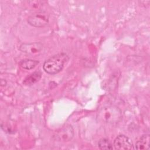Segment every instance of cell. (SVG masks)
Listing matches in <instances>:
<instances>
[{"instance_id":"cell-3","label":"cell","mask_w":150,"mask_h":150,"mask_svg":"<svg viewBox=\"0 0 150 150\" xmlns=\"http://www.w3.org/2000/svg\"><path fill=\"white\" fill-rule=\"evenodd\" d=\"M49 21L48 15L43 12L34 13L30 16L28 19L29 25L34 27H43L46 25Z\"/></svg>"},{"instance_id":"cell-1","label":"cell","mask_w":150,"mask_h":150,"mask_svg":"<svg viewBox=\"0 0 150 150\" xmlns=\"http://www.w3.org/2000/svg\"><path fill=\"white\" fill-rule=\"evenodd\" d=\"M69 60V57L66 53L57 54L45 62L43 69L48 74H57L63 69Z\"/></svg>"},{"instance_id":"cell-2","label":"cell","mask_w":150,"mask_h":150,"mask_svg":"<svg viewBox=\"0 0 150 150\" xmlns=\"http://www.w3.org/2000/svg\"><path fill=\"white\" fill-rule=\"evenodd\" d=\"M98 118L105 123L115 124L122 118V112L119 108L114 105H107L100 110Z\"/></svg>"},{"instance_id":"cell-4","label":"cell","mask_w":150,"mask_h":150,"mask_svg":"<svg viewBox=\"0 0 150 150\" xmlns=\"http://www.w3.org/2000/svg\"><path fill=\"white\" fill-rule=\"evenodd\" d=\"M74 136V130L70 125H67L60 128L54 135L56 139L59 141L67 142L70 141Z\"/></svg>"},{"instance_id":"cell-6","label":"cell","mask_w":150,"mask_h":150,"mask_svg":"<svg viewBox=\"0 0 150 150\" xmlns=\"http://www.w3.org/2000/svg\"><path fill=\"white\" fill-rule=\"evenodd\" d=\"M43 49V46L40 43L35 42L32 43H23L19 47V50L25 53L35 54L40 53Z\"/></svg>"},{"instance_id":"cell-10","label":"cell","mask_w":150,"mask_h":150,"mask_svg":"<svg viewBox=\"0 0 150 150\" xmlns=\"http://www.w3.org/2000/svg\"><path fill=\"white\" fill-rule=\"evenodd\" d=\"M98 145L100 149H112L113 148L110 142L105 138L100 139L98 141Z\"/></svg>"},{"instance_id":"cell-8","label":"cell","mask_w":150,"mask_h":150,"mask_svg":"<svg viewBox=\"0 0 150 150\" xmlns=\"http://www.w3.org/2000/svg\"><path fill=\"white\" fill-rule=\"evenodd\" d=\"M42 73L40 71H35L26 77L23 83L26 86L32 85L38 82L40 79Z\"/></svg>"},{"instance_id":"cell-5","label":"cell","mask_w":150,"mask_h":150,"mask_svg":"<svg viewBox=\"0 0 150 150\" xmlns=\"http://www.w3.org/2000/svg\"><path fill=\"white\" fill-rule=\"evenodd\" d=\"M113 145L115 149L127 150L134 148L131 139L124 135H120L114 139Z\"/></svg>"},{"instance_id":"cell-9","label":"cell","mask_w":150,"mask_h":150,"mask_svg":"<svg viewBox=\"0 0 150 150\" xmlns=\"http://www.w3.org/2000/svg\"><path fill=\"white\" fill-rule=\"evenodd\" d=\"M39 64V61L36 60L26 59L22 60L19 62L20 66L23 69L26 70H31L36 67Z\"/></svg>"},{"instance_id":"cell-7","label":"cell","mask_w":150,"mask_h":150,"mask_svg":"<svg viewBox=\"0 0 150 150\" xmlns=\"http://www.w3.org/2000/svg\"><path fill=\"white\" fill-rule=\"evenodd\" d=\"M150 145V137L149 134L142 135L135 144L137 149H148Z\"/></svg>"}]
</instances>
